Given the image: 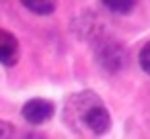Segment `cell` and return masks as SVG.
<instances>
[{
	"instance_id": "6da1fadb",
	"label": "cell",
	"mask_w": 150,
	"mask_h": 139,
	"mask_svg": "<svg viewBox=\"0 0 150 139\" xmlns=\"http://www.w3.org/2000/svg\"><path fill=\"white\" fill-rule=\"evenodd\" d=\"M68 106H72V115L93 135H105L111 131V125H113L111 115L95 92L72 94L68 100Z\"/></svg>"
},
{
	"instance_id": "7a4b0ae2",
	"label": "cell",
	"mask_w": 150,
	"mask_h": 139,
	"mask_svg": "<svg viewBox=\"0 0 150 139\" xmlns=\"http://www.w3.org/2000/svg\"><path fill=\"white\" fill-rule=\"evenodd\" d=\"M21 112H23V119L27 123H31V125H43V123H47L54 117L56 104L52 100H47V98H31V100H27L23 104Z\"/></svg>"
},
{
	"instance_id": "3957f363",
	"label": "cell",
	"mask_w": 150,
	"mask_h": 139,
	"mask_svg": "<svg viewBox=\"0 0 150 139\" xmlns=\"http://www.w3.org/2000/svg\"><path fill=\"white\" fill-rule=\"evenodd\" d=\"M97 53H99V61H101V66L105 70L115 72V70H121L123 64H125V51L115 41H107L105 39V43L97 49Z\"/></svg>"
},
{
	"instance_id": "277c9868",
	"label": "cell",
	"mask_w": 150,
	"mask_h": 139,
	"mask_svg": "<svg viewBox=\"0 0 150 139\" xmlns=\"http://www.w3.org/2000/svg\"><path fill=\"white\" fill-rule=\"evenodd\" d=\"M19 55H21V47L17 37L6 29H0V64L13 68L19 61Z\"/></svg>"
},
{
	"instance_id": "5b68a950",
	"label": "cell",
	"mask_w": 150,
	"mask_h": 139,
	"mask_svg": "<svg viewBox=\"0 0 150 139\" xmlns=\"http://www.w3.org/2000/svg\"><path fill=\"white\" fill-rule=\"evenodd\" d=\"M21 4H23L27 10L35 13V15L47 17V15H52V13L56 10L58 0H21Z\"/></svg>"
},
{
	"instance_id": "8992f818",
	"label": "cell",
	"mask_w": 150,
	"mask_h": 139,
	"mask_svg": "<svg viewBox=\"0 0 150 139\" xmlns=\"http://www.w3.org/2000/svg\"><path fill=\"white\" fill-rule=\"evenodd\" d=\"M101 2H103V6H105L109 13H113V15H129V13L136 8L138 0H101Z\"/></svg>"
},
{
	"instance_id": "52a82bcc",
	"label": "cell",
	"mask_w": 150,
	"mask_h": 139,
	"mask_svg": "<svg viewBox=\"0 0 150 139\" xmlns=\"http://www.w3.org/2000/svg\"><path fill=\"white\" fill-rule=\"evenodd\" d=\"M138 64H140V68L150 76V41L140 49V53H138Z\"/></svg>"
},
{
	"instance_id": "ba28073f",
	"label": "cell",
	"mask_w": 150,
	"mask_h": 139,
	"mask_svg": "<svg viewBox=\"0 0 150 139\" xmlns=\"http://www.w3.org/2000/svg\"><path fill=\"white\" fill-rule=\"evenodd\" d=\"M0 139H15V125L0 119Z\"/></svg>"
}]
</instances>
